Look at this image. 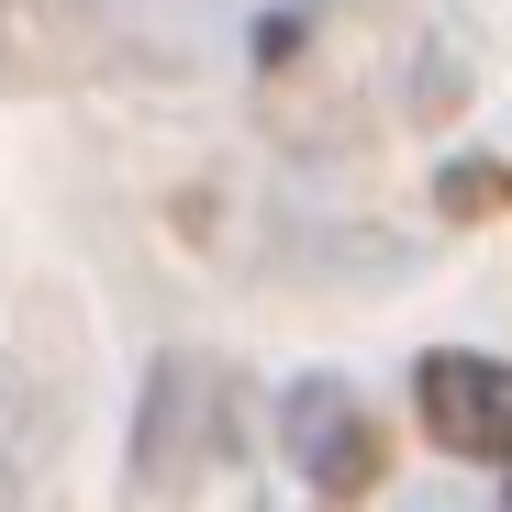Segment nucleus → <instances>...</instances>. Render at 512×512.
<instances>
[{"label": "nucleus", "instance_id": "obj_1", "mask_svg": "<svg viewBox=\"0 0 512 512\" xmlns=\"http://www.w3.org/2000/svg\"><path fill=\"white\" fill-rule=\"evenodd\" d=\"M412 401H423V435H435L446 457L512 468V368H501V357L435 346V357L412 368Z\"/></svg>", "mask_w": 512, "mask_h": 512}, {"label": "nucleus", "instance_id": "obj_2", "mask_svg": "<svg viewBox=\"0 0 512 512\" xmlns=\"http://www.w3.org/2000/svg\"><path fill=\"white\" fill-rule=\"evenodd\" d=\"M290 457H301V479H312L323 501H368V490H379V468H390L379 423H368L346 390H334V379L290 390Z\"/></svg>", "mask_w": 512, "mask_h": 512}, {"label": "nucleus", "instance_id": "obj_3", "mask_svg": "<svg viewBox=\"0 0 512 512\" xmlns=\"http://www.w3.org/2000/svg\"><path fill=\"white\" fill-rule=\"evenodd\" d=\"M501 512H512V490H501Z\"/></svg>", "mask_w": 512, "mask_h": 512}]
</instances>
